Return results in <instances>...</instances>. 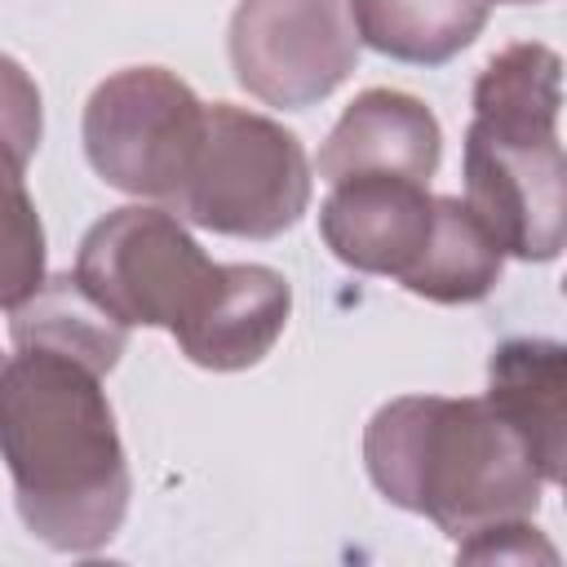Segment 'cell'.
I'll return each mask as SVG.
<instances>
[{"mask_svg":"<svg viewBox=\"0 0 567 567\" xmlns=\"http://www.w3.org/2000/svg\"><path fill=\"white\" fill-rule=\"evenodd\" d=\"M0 461L31 536L62 554L102 549L128 509V461L102 377L53 350L0 372Z\"/></svg>","mask_w":567,"mask_h":567,"instance_id":"cell-1","label":"cell"},{"mask_svg":"<svg viewBox=\"0 0 567 567\" xmlns=\"http://www.w3.org/2000/svg\"><path fill=\"white\" fill-rule=\"evenodd\" d=\"M363 465L390 505L430 518L452 540L532 518L545 487L532 452L487 399L403 394L381 403L363 430Z\"/></svg>","mask_w":567,"mask_h":567,"instance_id":"cell-2","label":"cell"},{"mask_svg":"<svg viewBox=\"0 0 567 567\" xmlns=\"http://www.w3.org/2000/svg\"><path fill=\"white\" fill-rule=\"evenodd\" d=\"M310 159L297 133L235 102L204 106V137L168 204L177 217L235 239H275L310 208Z\"/></svg>","mask_w":567,"mask_h":567,"instance_id":"cell-3","label":"cell"},{"mask_svg":"<svg viewBox=\"0 0 567 567\" xmlns=\"http://www.w3.org/2000/svg\"><path fill=\"white\" fill-rule=\"evenodd\" d=\"M80 133L106 186L173 204L204 137V102L164 66H124L89 93Z\"/></svg>","mask_w":567,"mask_h":567,"instance_id":"cell-4","label":"cell"},{"mask_svg":"<svg viewBox=\"0 0 567 567\" xmlns=\"http://www.w3.org/2000/svg\"><path fill=\"white\" fill-rule=\"evenodd\" d=\"M217 261L168 208H115L89 226L75 252L80 288L124 328H177L195 315Z\"/></svg>","mask_w":567,"mask_h":567,"instance_id":"cell-5","label":"cell"},{"mask_svg":"<svg viewBox=\"0 0 567 567\" xmlns=\"http://www.w3.org/2000/svg\"><path fill=\"white\" fill-rule=\"evenodd\" d=\"M359 62L350 0H239L230 13L235 80L266 106L323 102Z\"/></svg>","mask_w":567,"mask_h":567,"instance_id":"cell-6","label":"cell"},{"mask_svg":"<svg viewBox=\"0 0 567 567\" xmlns=\"http://www.w3.org/2000/svg\"><path fill=\"white\" fill-rule=\"evenodd\" d=\"M465 204L501 252L554 261L563 252L567 159L558 137H505L470 120Z\"/></svg>","mask_w":567,"mask_h":567,"instance_id":"cell-7","label":"cell"},{"mask_svg":"<svg viewBox=\"0 0 567 567\" xmlns=\"http://www.w3.org/2000/svg\"><path fill=\"white\" fill-rule=\"evenodd\" d=\"M434 199L430 182L394 173L341 177L319 204V235L341 266L403 284L430 248Z\"/></svg>","mask_w":567,"mask_h":567,"instance_id":"cell-8","label":"cell"},{"mask_svg":"<svg viewBox=\"0 0 567 567\" xmlns=\"http://www.w3.org/2000/svg\"><path fill=\"white\" fill-rule=\"evenodd\" d=\"M292 288L279 270L257 261H217V275L186 323L173 328L182 354L208 372H239L261 363L288 328Z\"/></svg>","mask_w":567,"mask_h":567,"instance_id":"cell-9","label":"cell"},{"mask_svg":"<svg viewBox=\"0 0 567 567\" xmlns=\"http://www.w3.org/2000/svg\"><path fill=\"white\" fill-rule=\"evenodd\" d=\"M443 159L434 111L399 89H363L319 146V177L332 186L359 173H394L430 182Z\"/></svg>","mask_w":567,"mask_h":567,"instance_id":"cell-10","label":"cell"},{"mask_svg":"<svg viewBox=\"0 0 567 567\" xmlns=\"http://www.w3.org/2000/svg\"><path fill=\"white\" fill-rule=\"evenodd\" d=\"M483 399L523 439L540 478L558 483L567 456V350L545 337L501 341L487 363Z\"/></svg>","mask_w":567,"mask_h":567,"instance_id":"cell-11","label":"cell"},{"mask_svg":"<svg viewBox=\"0 0 567 567\" xmlns=\"http://www.w3.org/2000/svg\"><path fill=\"white\" fill-rule=\"evenodd\" d=\"M9 332L18 350H53L93 368L97 377L111 372L128 346V328L102 310L75 275H44V284L13 306Z\"/></svg>","mask_w":567,"mask_h":567,"instance_id":"cell-12","label":"cell"},{"mask_svg":"<svg viewBox=\"0 0 567 567\" xmlns=\"http://www.w3.org/2000/svg\"><path fill=\"white\" fill-rule=\"evenodd\" d=\"M354 35L416 66H439L474 44L487 22V0H350Z\"/></svg>","mask_w":567,"mask_h":567,"instance_id":"cell-13","label":"cell"},{"mask_svg":"<svg viewBox=\"0 0 567 567\" xmlns=\"http://www.w3.org/2000/svg\"><path fill=\"white\" fill-rule=\"evenodd\" d=\"M563 62L545 44L501 49L474 80V124L505 137H558Z\"/></svg>","mask_w":567,"mask_h":567,"instance_id":"cell-14","label":"cell"},{"mask_svg":"<svg viewBox=\"0 0 567 567\" xmlns=\"http://www.w3.org/2000/svg\"><path fill=\"white\" fill-rule=\"evenodd\" d=\"M501 266L505 252L470 213V204L456 195H439L430 248L416 261V270L403 279V288L439 306H465V301H483L496 288Z\"/></svg>","mask_w":567,"mask_h":567,"instance_id":"cell-15","label":"cell"},{"mask_svg":"<svg viewBox=\"0 0 567 567\" xmlns=\"http://www.w3.org/2000/svg\"><path fill=\"white\" fill-rule=\"evenodd\" d=\"M22 168L0 142V310H13L44 284V226Z\"/></svg>","mask_w":567,"mask_h":567,"instance_id":"cell-16","label":"cell"},{"mask_svg":"<svg viewBox=\"0 0 567 567\" xmlns=\"http://www.w3.org/2000/svg\"><path fill=\"white\" fill-rule=\"evenodd\" d=\"M40 133H44L40 89L22 71V62L0 53V142L27 164L35 155V146H40Z\"/></svg>","mask_w":567,"mask_h":567,"instance_id":"cell-17","label":"cell"},{"mask_svg":"<svg viewBox=\"0 0 567 567\" xmlns=\"http://www.w3.org/2000/svg\"><path fill=\"white\" fill-rule=\"evenodd\" d=\"M532 554H540L545 563H554V549L536 536V527L527 518H505V523H487L478 532H470L461 540V558L470 563H487V558H509V563H527Z\"/></svg>","mask_w":567,"mask_h":567,"instance_id":"cell-18","label":"cell"},{"mask_svg":"<svg viewBox=\"0 0 567 567\" xmlns=\"http://www.w3.org/2000/svg\"><path fill=\"white\" fill-rule=\"evenodd\" d=\"M492 4V0H487ZM496 4H540V0H496Z\"/></svg>","mask_w":567,"mask_h":567,"instance_id":"cell-19","label":"cell"},{"mask_svg":"<svg viewBox=\"0 0 567 567\" xmlns=\"http://www.w3.org/2000/svg\"><path fill=\"white\" fill-rule=\"evenodd\" d=\"M0 372H4V354H0Z\"/></svg>","mask_w":567,"mask_h":567,"instance_id":"cell-20","label":"cell"}]
</instances>
